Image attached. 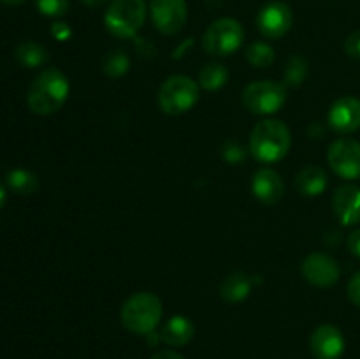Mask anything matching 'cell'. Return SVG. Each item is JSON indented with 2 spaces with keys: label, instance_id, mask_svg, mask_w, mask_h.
<instances>
[{
  "label": "cell",
  "instance_id": "obj_22",
  "mask_svg": "<svg viewBox=\"0 0 360 359\" xmlns=\"http://www.w3.org/2000/svg\"><path fill=\"white\" fill-rule=\"evenodd\" d=\"M308 76V62L304 56L294 55L288 58L287 69H285V87H299Z\"/></svg>",
  "mask_w": 360,
  "mask_h": 359
},
{
  "label": "cell",
  "instance_id": "obj_14",
  "mask_svg": "<svg viewBox=\"0 0 360 359\" xmlns=\"http://www.w3.org/2000/svg\"><path fill=\"white\" fill-rule=\"evenodd\" d=\"M333 210L343 225L360 224V189L357 185L338 187L333 196Z\"/></svg>",
  "mask_w": 360,
  "mask_h": 359
},
{
  "label": "cell",
  "instance_id": "obj_27",
  "mask_svg": "<svg viewBox=\"0 0 360 359\" xmlns=\"http://www.w3.org/2000/svg\"><path fill=\"white\" fill-rule=\"evenodd\" d=\"M345 51L352 58H360V30L348 35L345 41Z\"/></svg>",
  "mask_w": 360,
  "mask_h": 359
},
{
  "label": "cell",
  "instance_id": "obj_18",
  "mask_svg": "<svg viewBox=\"0 0 360 359\" xmlns=\"http://www.w3.org/2000/svg\"><path fill=\"white\" fill-rule=\"evenodd\" d=\"M253 280L252 277H248L243 271L238 273H232L221 282L220 285V296L224 301L227 303H241L243 299L248 298V294L252 292Z\"/></svg>",
  "mask_w": 360,
  "mask_h": 359
},
{
  "label": "cell",
  "instance_id": "obj_30",
  "mask_svg": "<svg viewBox=\"0 0 360 359\" xmlns=\"http://www.w3.org/2000/svg\"><path fill=\"white\" fill-rule=\"evenodd\" d=\"M348 248H350V252L354 253V256L360 257V229H357V231H354L348 236Z\"/></svg>",
  "mask_w": 360,
  "mask_h": 359
},
{
  "label": "cell",
  "instance_id": "obj_11",
  "mask_svg": "<svg viewBox=\"0 0 360 359\" xmlns=\"http://www.w3.org/2000/svg\"><path fill=\"white\" fill-rule=\"evenodd\" d=\"M302 277L308 284L315 285V287H330L340 280V264L336 259L322 252L309 253L304 260H302Z\"/></svg>",
  "mask_w": 360,
  "mask_h": 359
},
{
  "label": "cell",
  "instance_id": "obj_34",
  "mask_svg": "<svg viewBox=\"0 0 360 359\" xmlns=\"http://www.w3.org/2000/svg\"><path fill=\"white\" fill-rule=\"evenodd\" d=\"M4 204H6V190H4V187L0 185V210L4 208Z\"/></svg>",
  "mask_w": 360,
  "mask_h": 359
},
{
  "label": "cell",
  "instance_id": "obj_25",
  "mask_svg": "<svg viewBox=\"0 0 360 359\" xmlns=\"http://www.w3.org/2000/svg\"><path fill=\"white\" fill-rule=\"evenodd\" d=\"M39 13L49 18H60L69 11V0H35Z\"/></svg>",
  "mask_w": 360,
  "mask_h": 359
},
{
  "label": "cell",
  "instance_id": "obj_26",
  "mask_svg": "<svg viewBox=\"0 0 360 359\" xmlns=\"http://www.w3.org/2000/svg\"><path fill=\"white\" fill-rule=\"evenodd\" d=\"M221 157L229 162V164H241L246 158V150L236 141H225L221 146Z\"/></svg>",
  "mask_w": 360,
  "mask_h": 359
},
{
  "label": "cell",
  "instance_id": "obj_5",
  "mask_svg": "<svg viewBox=\"0 0 360 359\" xmlns=\"http://www.w3.org/2000/svg\"><path fill=\"white\" fill-rule=\"evenodd\" d=\"M146 18L144 0H112L105 11L104 23L111 35L118 39H130L139 32Z\"/></svg>",
  "mask_w": 360,
  "mask_h": 359
},
{
  "label": "cell",
  "instance_id": "obj_21",
  "mask_svg": "<svg viewBox=\"0 0 360 359\" xmlns=\"http://www.w3.org/2000/svg\"><path fill=\"white\" fill-rule=\"evenodd\" d=\"M229 81V70L221 63L210 62L200 69L199 73V84L204 90H220Z\"/></svg>",
  "mask_w": 360,
  "mask_h": 359
},
{
  "label": "cell",
  "instance_id": "obj_2",
  "mask_svg": "<svg viewBox=\"0 0 360 359\" xmlns=\"http://www.w3.org/2000/svg\"><path fill=\"white\" fill-rule=\"evenodd\" d=\"M290 144V130L280 120L259 122L250 134V151L262 164H274L285 158Z\"/></svg>",
  "mask_w": 360,
  "mask_h": 359
},
{
  "label": "cell",
  "instance_id": "obj_1",
  "mask_svg": "<svg viewBox=\"0 0 360 359\" xmlns=\"http://www.w3.org/2000/svg\"><path fill=\"white\" fill-rule=\"evenodd\" d=\"M69 80L58 69H46L32 81L27 94L28 108L35 115L56 113L69 97Z\"/></svg>",
  "mask_w": 360,
  "mask_h": 359
},
{
  "label": "cell",
  "instance_id": "obj_28",
  "mask_svg": "<svg viewBox=\"0 0 360 359\" xmlns=\"http://www.w3.org/2000/svg\"><path fill=\"white\" fill-rule=\"evenodd\" d=\"M348 298L354 305L360 306V271L354 275V278L348 284Z\"/></svg>",
  "mask_w": 360,
  "mask_h": 359
},
{
  "label": "cell",
  "instance_id": "obj_17",
  "mask_svg": "<svg viewBox=\"0 0 360 359\" xmlns=\"http://www.w3.org/2000/svg\"><path fill=\"white\" fill-rule=\"evenodd\" d=\"M295 189L304 197H316L327 189V175L319 165H306L295 176Z\"/></svg>",
  "mask_w": 360,
  "mask_h": 359
},
{
  "label": "cell",
  "instance_id": "obj_19",
  "mask_svg": "<svg viewBox=\"0 0 360 359\" xmlns=\"http://www.w3.org/2000/svg\"><path fill=\"white\" fill-rule=\"evenodd\" d=\"M14 55H16L18 62L23 67H28V69H35V67L39 65H44L49 58L48 49L34 41H25L21 42V44H18Z\"/></svg>",
  "mask_w": 360,
  "mask_h": 359
},
{
  "label": "cell",
  "instance_id": "obj_32",
  "mask_svg": "<svg viewBox=\"0 0 360 359\" xmlns=\"http://www.w3.org/2000/svg\"><path fill=\"white\" fill-rule=\"evenodd\" d=\"M81 2L86 4L88 7H101V6H104L108 0H81Z\"/></svg>",
  "mask_w": 360,
  "mask_h": 359
},
{
  "label": "cell",
  "instance_id": "obj_29",
  "mask_svg": "<svg viewBox=\"0 0 360 359\" xmlns=\"http://www.w3.org/2000/svg\"><path fill=\"white\" fill-rule=\"evenodd\" d=\"M51 34L55 35L58 41H67L70 37V27L67 23H62V21H56V23L51 25Z\"/></svg>",
  "mask_w": 360,
  "mask_h": 359
},
{
  "label": "cell",
  "instance_id": "obj_12",
  "mask_svg": "<svg viewBox=\"0 0 360 359\" xmlns=\"http://www.w3.org/2000/svg\"><path fill=\"white\" fill-rule=\"evenodd\" d=\"M309 351L315 359H340L345 352V336L340 327L323 324L313 331Z\"/></svg>",
  "mask_w": 360,
  "mask_h": 359
},
{
  "label": "cell",
  "instance_id": "obj_16",
  "mask_svg": "<svg viewBox=\"0 0 360 359\" xmlns=\"http://www.w3.org/2000/svg\"><path fill=\"white\" fill-rule=\"evenodd\" d=\"M195 334V326L188 317L174 315L162 326L160 340L171 347H183L188 344Z\"/></svg>",
  "mask_w": 360,
  "mask_h": 359
},
{
  "label": "cell",
  "instance_id": "obj_10",
  "mask_svg": "<svg viewBox=\"0 0 360 359\" xmlns=\"http://www.w3.org/2000/svg\"><path fill=\"white\" fill-rule=\"evenodd\" d=\"M294 23V14L288 4L274 0L264 6L257 16V27L267 39H280L287 34Z\"/></svg>",
  "mask_w": 360,
  "mask_h": 359
},
{
  "label": "cell",
  "instance_id": "obj_8",
  "mask_svg": "<svg viewBox=\"0 0 360 359\" xmlns=\"http://www.w3.org/2000/svg\"><path fill=\"white\" fill-rule=\"evenodd\" d=\"M327 160L333 171L345 180L360 178V143L355 139H336L329 146Z\"/></svg>",
  "mask_w": 360,
  "mask_h": 359
},
{
  "label": "cell",
  "instance_id": "obj_13",
  "mask_svg": "<svg viewBox=\"0 0 360 359\" xmlns=\"http://www.w3.org/2000/svg\"><path fill=\"white\" fill-rule=\"evenodd\" d=\"M329 125L340 134H350L360 129V101L357 97H341L330 106Z\"/></svg>",
  "mask_w": 360,
  "mask_h": 359
},
{
  "label": "cell",
  "instance_id": "obj_4",
  "mask_svg": "<svg viewBox=\"0 0 360 359\" xmlns=\"http://www.w3.org/2000/svg\"><path fill=\"white\" fill-rule=\"evenodd\" d=\"M158 108L165 115L178 116L190 111L199 101V87L195 81L183 74H174L162 83L157 95Z\"/></svg>",
  "mask_w": 360,
  "mask_h": 359
},
{
  "label": "cell",
  "instance_id": "obj_24",
  "mask_svg": "<svg viewBox=\"0 0 360 359\" xmlns=\"http://www.w3.org/2000/svg\"><path fill=\"white\" fill-rule=\"evenodd\" d=\"M130 69V58L123 51H112L109 53L102 63V70L108 74L109 77H120L123 74L129 73Z\"/></svg>",
  "mask_w": 360,
  "mask_h": 359
},
{
  "label": "cell",
  "instance_id": "obj_6",
  "mask_svg": "<svg viewBox=\"0 0 360 359\" xmlns=\"http://www.w3.org/2000/svg\"><path fill=\"white\" fill-rule=\"evenodd\" d=\"M287 101V87L276 81H255L243 92V106L253 115H274Z\"/></svg>",
  "mask_w": 360,
  "mask_h": 359
},
{
  "label": "cell",
  "instance_id": "obj_7",
  "mask_svg": "<svg viewBox=\"0 0 360 359\" xmlns=\"http://www.w3.org/2000/svg\"><path fill=\"white\" fill-rule=\"evenodd\" d=\"M245 39L243 25L234 18H220L207 27L202 46L210 55L229 56L238 51Z\"/></svg>",
  "mask_w": 360,
  "mask_h": 359
},
{
  "label": "cell",
  "instance_id": "obj_9",
  "mask_svg": "<svg viewBox=\"0 0 360 359\" xmlns=\"http://www.w3.org/2000/svg\"><path fill=\"white\" fill-rule=\"evenodd\" d=\"M151 20L158 32L176 35L185 27L188 9L185 0H151Z\"/></svg>",
  "mask_w": 360,
  "mask_h": 359
},
{
  "label": "cell",
  "instance_id": "obj_15",
  "mask_svg": "<svg viewBox=\"0 0 360 359\" xmlns=\"http://www.w3.org/2000/svg\"><path fill=\"white\" fill-rule=\"evenodd\" d=\"M252 192L260 203L276 204L283 197L285 185L281 176L274 169L262 168L253 175Z\"/></svg>",
  "mask_w": 360,
  "mask_h": 359
},
{
  "label": "cell",
  "instance_id": "obj_3",
  "mask_svg": "<svg viewBox=\"0 0 360 359\" xmlns=\"http://www.w3.org/2000/svg\"><path fill=\"white\" fill-rule=\"evenodd\" d=\"M162 301L151 292H137L122 306L120 319L125 329L136 334H150L162 319Z\"/></svg>",
  "mask_w": 360,
  "mask_h": 359
},
{
  "label": "cell",
  "instance_id": "obj_23",
  "mask_svg": "<svg viewBox=\"0 0 360 359\" xmlns=\"http://www.w3.org/2000/svg\"><path fill=\"white\" fill-rule=\"evenodd\" d=\"M246 60H248L252 65L264 69V67L273 65L274 62V49L271 48L266 42H253L252 46H248L246 49Z\"/></svg>",
  "mask_w": 360,
  "mask_h": 359
},
{
  "label": "cell",
  "instance_id": "obj_31",
  "mask_svg": "<svg viewBox=\"0 0 360 359\" xmlns=\"http://www.w3.org/2000/svg\"><path fill=\"white\" fill-rule=\"evenodd\" d=\"M151 359H185L181 354L172 351H158L157 354L151 355Z\"/></svg>",
  "mask_w": 360,
  "mask_h": 359
},
{
  "label": "cell",
  "instance_id": "obj_20",
  "mask_svg": "<svg viewBox=\"0 0 360 359\" xmlns=\"http://www.w3.org/2000/svg\"><path fill=\"white\" fill-rule=\"evenodd\" d=\"M7 183H9L11 189L14 190L20 196H32L39 190L41 183L39 178L32 171L27 169H13V171L7 175Z\"/></svg>",
  "mask_w": 360,
  "mask_h": 359
},
{
  "label": "cell",
  "instance_id": "obj_33",
  "mask_svg": "<svg viewBox=\"0 0 360 359\" xmlns=\"http://www.w3.org/2000/svg\"><path fill=\"white\" fill-rule=\"evenodd\" d=\"M2 4H6V6H20V4H23L25 0H0Z\"/></svg>",
  "mask_w": 360,
  "mask_h": 359
}]
</instances>
